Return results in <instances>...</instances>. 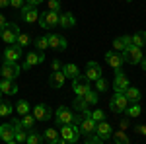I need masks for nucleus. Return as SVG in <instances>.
I'll return each instance as SVG.
<instances>
[{
	"label": "nucleus",
	"instance_id": "obj_46",
	"mask_svg": "<svg viewBox=\"0 0 146 144\" xmlns=\"http://www.w3.org/2000/svg\"><path fill=\"white\" fill-rule=\"evenodd\" d=\"M136 133H140V134L146 136V125H138V127H136Z\"/></svg>",
	"mask_w": 146,
	"mask_h": 144
},
{
	"label": "nucleus",
	"instance_id": "obj_6",
	"mask_svg": "<svg viewBox=\"0 0 146 144\" xmlns=\"http://www.w3.org/2000/svg\"><path fill=\"white\" fill-rule=\"evenodd\" d=\"M74 119V115H72V111L68 109L66 105H60L58 109L55 111V121L58 127H62V125H70Z\"/></svg>",
	"mask_w": 146,
	"mask_h": 144
},
{
	"label": "nucleus",
	"instance_id": "obj_35",
	"mask_svg": "<svg viewBox=\"0 0 146 144\" xmlns=\"http://www.w3.org/2000/svg\"><path fill=\"white\" fill-rule=\"evenodd\" d=\"M125 113H127L129 117H138V115H140V105H138V103H129L127 109H125Z\"/></svg>",
	"mask_w": 146,
	"mask_h": 144
},
{
	"label": "nucleus",
	"instance_id": "obj_4",
	"mask_svg": "<svg viewBox=\"0 0 146 144\" xmlns=\"http://www.w3.org/2000/svg\"><path fill=\"white\" fill-rule=\"evenodd\" d=\"M39 25L43 27V29H51V27H55L58 25V12L55 10H47L43 14H39Z\"/></svg>",
	"mask_w": 146,
	"mask_h": 144
},
{
	"label": "nucleus",
	"instance_id": "obj_37",
	"mask_svg": "<svg viewBox=\"0 0 146 144\" xmlns=\"http://www.w3.org/2000/svg\"><path fill=\"white\" fill-rule=\"evenodd\" d=\"M31 43V35H27V33H20L18 35V39H16V45H20V47H27V45Z\"/></svg>",
	"mask_w": 146,
	"mask_h": 144
},
{
	"label": "nucleus",
	"instance_id": "obj_39",
	"mask_svg": "<svg viewBox=\"0 0 146 144\" xmlns=\"http://www.w3.org/2000/svg\"><path fill=\"white\" fill-rule=\"evenodd\" d=\"M101 136L98 133H92V134H86V144H101Z\"/></svg>",
	"mask_w": 146,
	"mask_h": 144
},
{
	"label": "nucleus",
	"instance_id": "obj_30",
	"mask_svg": "<svg viewBox=\"0 0 146 144\" xmlns=\"http://www.w3.org/2000/svg\"><path fill=\"white\" fill-rule=\"evenodd\" d=\"M111 138H113V142H117V144H127L129 142V136L125 134V131H113Z\"/></svg>",
	"mask_w": 146,
	"mask_h": 144
},
{
	"label": "nucleus",
	"instance_id": "obj_50",
	"mask_svg": "<svg viewBox=\"0 0 146 144\" xmlns=\"http://www.w3.org/2000/svg\"><path fill=\"white\" fill-rule=\"evenodd\" d=\"M6 6H10V0H0V8H6Z\"/></svg>",
	"mask_w": 146,
	"mask_h": 144
},
{
	"label": "nucleus",
	"instance_id": "obj_7",
	"mask_svg": "<svg viewBox=\"0 0 146 144\" xmlns=\"http://www.w3.org/2000/svg\"><path fill=\"white\" fill-rule=\"evenodd\" d=\"M90 90V80L86 76H82V74H78V76L72 80V92L76 94V96H82L84 98V94Z\"/></svg>",
	"mask_w": 146,
	"mask_h": 144
},
{
	"label": "nucleus",
	"instance_id": "obj_29",
	"mask_svg": "<svg viewBox=\"0 0 146 144\" xmlns=\"http://www.w3.org/2000/svg\"><path fill=\"white\" fill-rule=\"evenodd\" d=\"M84 100H86V103H88V105H96V103L100 101V96H98V90L94 92V90L90 88L88 92H86V94H84Z\"/></svg>",
	"mask_w": 146,
	"mask_h": 144
},
{
	"label": "nucleus",
	"instance_id": "obj_18",
	"mask_svg": "<svg viewBox=\"0 0 146 144\" xmlns=\"http://www.w3.org/2000/svg\"><path fill=\"white\" fill-rule=\"evenodd\" d=\"M84 76L88 78L90 82H96V80L101 76V66L96 60H90V62L86 64V74H84Z\"/></svg>",
	"mask_w": 146,
	"mask_h": 144
},
{
	"label": "nucleus",
	"instance_id": "obj_9",
	"mask_svg": "<svg viewBox=\"0 0 146 144\" xmlns=\"http://www.w3.org/2000/svg\"><path fill=\"white\" fill-rule=\"evenodd\" d=\"M33 117H35V121H49L53 117V111L45 103H37L33 107Z\"/></svg>",
	"mask_w": 146,
	"mask_h": 144
},
{
	"label": "nucleus",
	"instance_id": "obj_13",
	"mask_svg": "<svg viewBox=\"0 0 146 144\" xmlns=\"http://www.w3.org/2000/svg\"><path fill=\"white\" fill-rule=\"evenodd\" d=\"M105 60H107V64L113 68V70H121L123 66V55L119 53V51H109V53H105Z\"/></svg>",
	"mask_w": 146,
	"mask_h": 144
},
{
	"label": "nucleus",
	"instance_id": "obj_36",
	"mask_svg": "<svg viewBox=\"0 0 146 144\" xmlns=\"http://www.w3.org/2000/svg\"><path fill=\"white\" fill-rule=\"evenodd\" d=\"M16 111H18V115H25V113H29V103L25 100H20L16 103Z\"/></svg>",
	"mask_w": 146,
	"mask_h": 144
},
{
	"label": "nucleus",
	"instance_id": "obj_15",
	"mask_svg": "<svg viewBox=\"0 0 146 144\" xmlns=\"http://www.w3.org/2000/svg\"><path fill=\"white\" fill-rule=\"evenodd\" d=\"M20 10H22V20H23V22L33 23V22L39 20V12H37V8L31 6V4H25V6H22Z\"/></svg>",
	"mask_w": 146,
	"mask_h": 144
},
{
	"label": "nucleus",
	"instance_id": "obj_33",
	"mask_svg": "<svg viewBox=\"0 0 146 144\" xmlns=\"http://www.w3.org/2000/svg\"><path fill=\"white\" fill-rule=\"evenodd\" d=\"M72 105H74V109L80 111V113H84V111L88 109V103H86V100H84L82 96H76V100L72 101Z\"/></svg>",
	"mask_w": 146,
	"mask_h": 144
},
{
	"label": "nucleus",
	"instance_id": "obj_32",
	"mask_svg": "<svg viewBox=\"0 0 146 144\" xmlns=\"http://www.w3.org/2000/svg\"><path fill=\"white\" fill-rule=\"evenodd\" d=\"M22 123H23V129L31 131V129L35 127V117L31 115V113H25V115H22Z\"/></svg>",
	"mask_w": 146,
	"mask_h": 144
},
{
	"label": "nucleus",
	"instance_id": "obj_17",
	"mask_svg": "<svg viewBox=\"0 0 146 144\" xmlns=\"http://www.w3.org/2000/svg\"><path fill=\"white\" fill-rule=\"evenodd\" d=\"M4 62H18V58L22 56V47L20 45H12V47H8L6 51H4Z\"/></svg>",
	"mask_w": 146,
	"mask_h": 144
},
{
	"label": "nucleus",
	"instance_id": "obj_8",
	"mask_svg": "<svg viewBox=\"0 0 146 144\" xmlns=\"http://www.w3.org/2000/svg\"><path fill=\"white\" fill-rule=\"evenodd\" d=\"M22 72V66H18V62H4L0 66V74L2 78H10V80H16Z\"/></svg>",
	"mask_w": 146,
	"mask_h": 144
},
{
	"label": "nucleus",
	"instance_id": "obj_42",
	"mask_svg": "<svg viewBox=\"0 0 146 144\" xmlns=\"http://www.w3.org/2000/svg\"><path fill=\"white\" fill-rule=\"evenodd\" d=\"M47 6H49V10L58 12V10H60V0H49V2H47Z\"/></svg>",
	"mask_w": 146,
	"mask_h": 144
},
{
	"label": "nucleus",
	"instance_id": "obj_25",
	"mask_svg": "<svg viewBox=\"0 0 146 144\" xmlns=\"http://www.w3.org/2000/svg\"><path fill=\"white\" fill-rule=\"evenodd\" d=\"M125 98L129 100V103H138L140 101V90L135 88V86H129L125 90Z\"/></svg>",
	"mask_w": 146,
	"mask_h": 144
},
{
	"label": "nucleus",
	"instance_id": "obj_10",
	"mask_svg": "<svg viewBox=\"0 0 146 144\" xmlns=\"http://www.w3.org/2000/svg\"><path fill=\"white\" fill-rule=\"evenodd\" d=\"M0 140H4V142H8V144L16 142V129L12 127V123L0 125Z\"/></svg>",
	"mask_w": 146,
	"mask_h": 144
},
{
	"label": "nucleus",
	"instance_id": "obj_45",
	"mask_svg": "<svg viewBox=\"0 0 146 144\" xmlns=\"http://www.w3.org/2000/svg\"><path fill=\"white\" fill-rule=\"evenodd\" d=\"M51 66H53V70H60V60H58V58H55V60L51 62Z\"/></svg>",
	"mask_w": 146,
	"mask_h": 144
},
{
	"label": "nucleus",
	"instance_id": "obj_20",
	"mask_svg": "<svg viewBox=\"0 0 146 144\" xmlns=\"http://www.w3.org/2000/svg\"><path fill=\"white\" fill-rule=\"evenodd\" d=\"M58 25H60L62 29H70V27H74V25H76L74 14H72V12H62V14H58Z\"/></svg>",
	"mask_w": 146,
	"mask_h": 144
},
{
	"label": "nucleus",
	"instance_id": "obj_21",
	"mask_svg": "<svg viewBox=\"0 0 146 144\" xmlns=\"http://www.w3.org/2000/svg\"><path fill=\"white\" fill-rule=\"evenodd\" d=\"M0 90H2V94H6V96H16V94H18V84H16V80L4 78V80L0 82Z\"/></svg>",
	"mask_w": 146,
	"mask_h": 144
},
{
	"label": "nucleus",
	"instance_id": "obj_54",
	"mask_svg": "<svg viewBox=\"0 0 146 144\" xmlns=\"http://www.w3.org/2000/svg\"><path fill=\"white\" fill-rule=\"evenodd\" d=\"M0 31H2V27H0Z\"/></svg>",
	"mask_w": 146,
	"mask_h": 144
},
{
	"label": "nucleus",
	"instance_id": "obj_43",
	"mask_svg": "<svg viewBox=\"0 0 146 144\" xmlns=\"http://www.w3.org/2000/svg\"><path fill=\"white\" fill-rule=\"evenodd\" d=\"M12 127H14L16 131H23V123H22V119H12Z\"/></svg>",
	"mask_w": 146,
	"mask_h": 144
},
{
	"label": "nucleus",
	"instance_id": "obj_47",
	"mask_svg": "<svg viewBox=\"0 0 146 144\" xmlns=\"http://www.w3.org/2000/svg\"><path fill=\"white\" fill-rule=\"evenodd\" d=\"M27 4H31V6H39V4H43L45 0H25Z\"/></svg>",
	"mask_w": 146,
	"mask_h": 144
},
{
	"label": "nucleus",
	"instance_id": "obj_49",
	"mask_svg": "<svg viewBox=\"0 0 146 144\" xmlns=\"http://www.w3.org/2000/svg\"><path fill=\"white\" fill-rule=\"evenodd\" d=\"M6 18H4V16H2V14H0V27H2V29H4V25H6Z\"/></svg>",
	"mask_w": 146,
	"mask_h": 144
},
{
	"label": "nucleus",
	"instance_id": "obj_2",
	"mask_svg": "<svg viewBox=\"0 0 146 144\" xmlns=\"http://www.w3.org/2000/svg\"><path fill=\"white\" fill-rule=\"evenodd\" d=\"M121 55H123V60L125 62H129V64H138L140 60H142V47H136V45H129L125 51H121Z\"/></svg>",
	"mask_w": 146,
	"mask_h": 144
},
{
	"label": "nucleus",
	"instance_id": "obj_28",
	"mask_svg": "<svg viewBox=\"0 0 146 144\" xmlns=\"http://www.w3.org/2000/svg\"><path fill=\"white\" fill-rule=\"evenodd\" d=\"M25 142L27 144H41V142H45L43 140V134H39V133H35L33 129L27 133V138H25Z\"/></svg>",
	"mask_w": 146,
	"mask_h": 144
},
{
	"label": "nucleus",
	"instance_id": "obj_51",
	"mask_svg": "<svg viewBox=\"0 0 146 144\" xmlns=\"http://www.w3.org/2000/svg\"><path fill=\"white\" fill-rule=\"evenodd\" d=\"M127 127H129V123H127V121H121V129H123V131L127 129Z\"/></svg>",
	"mask_w": 146,
	"mask_h": 144
},
{
	"label": "nucleus",
	"instance_id": "obj_41",
	"mask_svg": "<svg viewBox=\"0 0 146 144\" xmlns=\"http://www.w3.org/2000/svg\"><path fill=\"white\" fill-rule=\"evenodd\" d=\"M27 138V129L25 131H16V142H25Z\"/></svg>",
	"mask_w": 146,
	"mask_h": 144
},
{
	"label": "nucleus",
	"instance_id": "obj_16",
	"mask_svg": "<svg viewBox=\"0 0 146 144\" xmlns=\"http://www.w3.org/2000/svg\"><path fill=\"white\" fill-rule=\"evenodd\" d=\"M115 72H117V76H115V82H113V90H115L117 94H125V90L131 86V84H129V78L125 76L121 70H115Z\"/></svg>",
	"mask_w": 146,
	"mask_h": 144
},
{
	"label": "nucleus",
	"instance_id": "obj_1",
	"mask_svg": "<svg viewBox=\"0 0 146 144\" xmlns=\"http://www.w3.org/2000/svg\"><path fill=\"white\" fill-rule=\"evenodd\" d=\"M60 138H62V144H76L78 142V138H80L78 123L62 125V129H60Z\"/></svg>",
	"mask_w": 146,
	"mask_h": 144
},
{
	"label": "nucleus",
	"instance_id": "obj_3",
	"mask_svg": "<svg viewBox=\"0 0 146 144\" xmlns=\"http://www.w3.org/2000/svg\"><path fill=\"white\" fill-rule=\"evenodd\" d=\"M20 33H22V31H20V25H18V23H6V25H4V29L0 31V37H2V41H4V43L14 45Z\"/></svg>",
	"mask_w": 146,
	"mask_h": 144
},
{
	"label": "nucleus",
	"instance_id": "obj_27",
	"mask_svg": "<svg viewBox=\"0 0 146 144\" xmlns=\"http://www.w3.org/2000/svg\"><path fill=\"white\" fill-rule=\"evenodd\" d=\"M131 43L136 47H144L146 45V31H138V33L131 35Z\"/></svg>",
	"mask_w": 146,
	"mask_h": 144
},
{
	"label": "nucleus",
	"instance_id": "obj_34",
	"mask_svg": "<svg viewBox=\"0 0 146 144\" xmlns=\"http://www.w3.org/2000/svg\"><path fill=\"white\" fill-rule=\"evenodd\" d=\"M35 49H37V51H47V49H49V39H47V35L35 39Z\"/></svg>",
	"mask_w": 146,
	"mask_h": 144
},
{
	"label": "nucleus",
	"instance_id": "obj_12",
	"mask_svg": "<svg viewBox=\"0 0 146 144\" xmlns=\"http://www.w3.org/2000/svg\"><path fill=\"white\" fill-rule=\"evenodd\" d=\"M45 60V55L39 51V53H27V56H25V62L22 64V70H31V66H35V64H41Z\"/></svg>",
	"mask_w": 146,
	"mask_h": 144
},
{
	"label": "nucleus",
	"instance_id": "obj_26",
	"mask_svg": "<svg viewBox=\"0 0 146 144\" xmlns=\"http://www.w3.org/2000/svg\"><path fill=\"white\" fill-rule=\"evenodd\" d=\"M62 74H64L66 78H70V80H74V78L80 74V70H78L76 64H72V62H70V64H64V66H62Z\"/></svg>",
	"mask_w": 146,
	"mask_h": 144
},
{
	"label": "nucleus",
	"instance_id": "obj_22",
	"mask_svg": "<svg viewBox=\"0 0 146 144\" xmlns=\"http://www.w3.org/2000/svg\"><path fill=\"white\" fill-rule=\"evenodd\" d=\"M64 82H66V76L62 74V70H53V72H51V76H49V84H51L53 88H62Z\"/></svg>",
	"mask_w": 146,
	"mask_h": 144
},
{
	"label": "nucleus",
	"instance_id": "obj_53",
	"mask_svg": "<svg viewBox=\"0 0 146 144\" xmlns=\"http://www.w3.org/2000/svg\"><path fill=\"white\" fill-rule=\"evenodd\" d=\"M127 2H133V0H127Z\"/></svg>",
	"mask_w": 146,
	"mask_h": 144
},
{
	"label": "nucleus",
	"instance_id": "obj_19",
	"mask_svg": "<svg viewBox=\"0 0 146 144\" xmlns=\"http://www.w3.org/2000/svg\"><path fill=\"white\" fill-rule=\"evenodd\" d=\"M96 133L100 134V136H101V140L105 142V140H109V138H111L113 129H111V125H109V123L103 119V121H100L98 125H96Z\"/></svg>",
	"mask_w": 146,
	"mask_h": 144
},
{
	"label": "nucleus",
	"instance_id": "obj_11",
	"mask_svg": "<svg viewBox=\"0 0 146 144\" xmlns=\"http://www.w3.org/2000/svg\"><path fill=\"white\" fill-rule=\"evenodd\" d=\"M47 39H49V49H53V51H64L68 47L66 43V39L62 37V35H56V33H51V35H47Z\"/></svg>",
	"mask_w": 146,
	"mask_h": 144
},
{
	"label": "nucleus",
	"instance_id": "obj_48",
	"mask_svg": "<svg viewBox=\"0 0 146 144\" xmlns=\"http://www.w3.org/2000/svg\"><path fill=\"white\" fill-rule=\"evenodd\" d=\"M138 64H140V68H142V70H144V72H146V55L142 56V60H140Z\"/></svg>",
	"mask_w": 146,
	"mask_h": 144
},
{
	"label": "nucleus",
	"instance_id": "obj_52",
	"mask_svg": "<svg viewBox=\"0 0 146 144\" xmlns=\"http://www.w3.org/2000/svg\"><path fill=\"white\" fill-rule=\"evenodd\" d=\"M2 96H4V94H2V90H0V101H2Z\"/></svg>",
	"mask_w": 146,
	"mask_h": 144
},
{
	"label": "nucleus",
	"instance_id": "obj_23",
	"mask_svg": "<svg viewBox=\"0 0 146 144\" xmlns=\"http://www.w3.org/2000/svg\"><path fill=\"white\" fill-rule=\"evenodd\" d=\"M43 140L47 144H62V138L58 136V131L56 129H47L43 133Z\"/></svg>",
	"mask_w": 146,
	"mask_h": 144
},
{
	"label": "nucleus",
	"instance_id": "obj_44",
	"mask_svg": "<svg viewBox=\"0 0 146 144\" xmlns=\"http://www.w3.org/2000/svg\"><path fill=\"white\" fill-rule=\"evenodd\" d=\"M10 6H12V8H22L23 0H10Z\"/></svg>",
	"mask_w": 146,
	"mask_h": 144
},
{
	"label": "nucleus",
	"instance_id": "obj_24",
	"mask_svg": "<svg viewBox=\"0 0 146 144\" xmlns=\"http://www.w3.org/2000/svg\"><path fill=\"white\" fill-rule=\"evenodd\" d=\"M129 45H133L131 43V35H123V37H117V39L113 41V49L121 53V51H125Z\"/></svg>",
	"mask_w": 146,
	"mask_h": 144
},
{
	"label": "nucleus",
	"instance_id": "obj_38",
	"mask_svg": "<svg viewBox=\"0 0 146 144\" xmlns=\"http://www.w3.org/2000/svg\"><path fill=\"white\" fill-rule=\"evenodd\" d=\"M94 84H96V90H98V92H107V90H109V82H107V80H103L101 76L98 78Z\"/></svg>",
	"mask_w": 146,
	"mask_h": 144
},
{
	"label": "nucleus",
	"instance_id": "obj_14",
	"mask_svg": "<svg viewBox=\"0 0 146 144\" xmlns=\"http://www.w3.org/2000/svg\"><path fill=\"white\" fill-rule=\"evenodd\" d=\"M96 125H98V123L94 121L90 115H82V119H80V123H78L80 134H92V133H96Z\"/></svg>",
	"mask_w": 146,
	"mask_h": 144
},
{
	"label": "nucleus",
	"instance_id": "obj_5",
	"mask_svg": "<svg viewBox=\"0 0 146 144\" xmlns=\"http://www.w3.org/2000/svg\"><path fill=\"white\" fill-rule=\"evenodd\" d=\"M127 105H129V100L125 98V94H117V92H115V96L109 100V109H111L113 113H125Z\"/></svg>",
	"mask_w": 146,
	"mask_h": 144
},
{
	"label": "nucleus",
	"instance_id": "obj_31",
	"mask_svg": "<svg viewBox=\"0 0 146 144\" xmlns=\"http://www.w3.org/2000/svg\"><path fill=\"white\" fill-rule=\"evenodd\" d=\"M14 113V105L8 101H0V117H10Z\"/></svg>",
	"mask_w": 146,
	"mask_h": 144
},
{
	"label": "nucleus",
	"instance_id": "obj_40",
	"mask_svg": "<svg viewBox=\"0 0 146 144\" xmlns=\"http://www.w3.org/2000/svg\"><path fill=\"white\" fill-rule=\"evenodd\" d=\"M90 117L96 123H100V121H103V119H105V113H103L101 109H96V111H92V113H90Z\"/></svg>",
	"mask_w": 146,
	"mask_h": 144
}]
</instances>
